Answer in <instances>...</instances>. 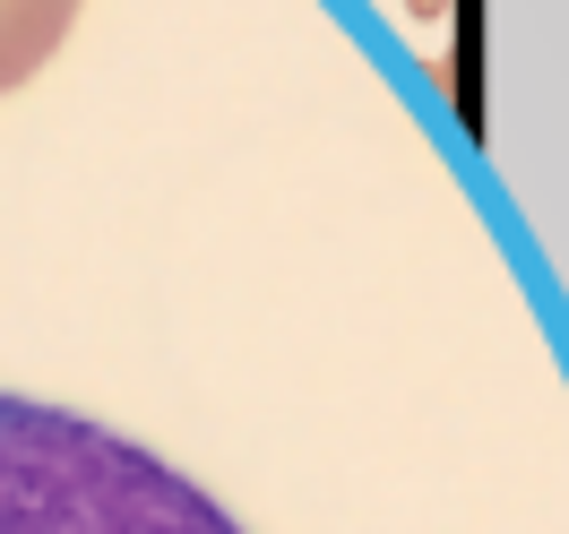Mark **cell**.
Instances as JSON below:
<instances>
[{"instance_id":"obj_1","label":"cell","mask_w":569,"mask_h":534,"mask_svg":"<svg viewBox=\"0 0 569 534\" xmlns=\"http://www.w3.org/2000/svg\"><path fill=\"white\" fill-rule=\"evenodd\" d=\"M0 534H242L181 465L130 431L0 396Z\"/></svg>"},{"instance_id":"obj_2","label":"cell","mask_w":569,"mask_h":534,"mask_svg":"<svg viewBox=\"0 0 569 534\" xmlns=\"http://www.w3.org/2000/svg\"><path fill=\"white\" fill-rule=\"evenodd\" d=\"M415 9H423V18H431V9H440V0H415Z\"/></svg>"}]
</instances>
